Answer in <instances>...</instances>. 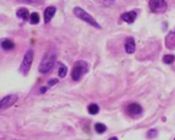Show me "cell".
Instances as JSON below:
<instances>
[{
    "instance_id": "cell-1",
    "label": "cell",
    "mask_w": 175,
    "mask_h": 140,
    "mask_svg": "<svg viewBox=\"0 0 175 140\" xmlns=\"http://www.w3.org/2000/svg\"><path fill=\"white\" fill-rule=\"evenodd\" d=\"M55 63V52L54 51H47L43 56L40 66L38 68V71L41 74H47L49 71H51Z\"/></svg>"
},
{
    "instance_id": "cell-2",
    "label": "cell",
    "mask_w": 175,
    "mask_h": 140,
    "mask_svg": "<svg viewBox=\"0 0 175 140\" xmlns=\"http://www.w3.org/2000/svg\"><path fill=\"white\" fill-rule=\"evenodd\" d=\"M88 63L84 60H78L74 63V66L72 69V79L74 81H79L84 75L88 72Z\"/></svg>"
},
{
    "instance_id": "cell-3",
    "label": "cell",
    "mask_w": 175,
    "mask_h": 140,
    "mask_svg": "<svg viewBox=\"0 0 175 140\" xmlns=\"http://www.w3.org/2000/svg\"><path fill=\"white\" fill-rule=\"evenodd\" d=\"M73 13H74V14L78 17V19L82 20L83 22L87 23V24H89L90 26H92V27H94V28L100 29V26L98 25V23L96 22L88 13H86V11L82 9L81 7H78V6L75 7L74 10H73Z\"/></svg>"
},
{
    "instance_id": "cell-4",
    "label": "cell",
    "mask_w": 175,
    "mask_h": 140,
    "mask_svg": "<svg viewBox=\"0 0 175 140\" xmlns=\"http://www.w3.org/2000/svg\"><path fill=\"white\" fill-rule=\"evenodd\" d=\"M33 58H34V52L33 50L29 49V50L26 52L24 58H23V62L21 63V66H20V72L22 73L23 75H28L29 71L31 69L32 63H33Z\"/></svg>"
},
{
    "instance_id": "cell-5",
    "label": "cell",
    "mask_w": 175,
    "mask_h": 140,
    "mask_svg": "<svg viewBox=\"0 0 175 140\" xmlns=\"http://www.w3.org/2000/svg\"><path fill=\"white\" fill-rule=\"evenodd\" d=\"M148 6H150V9L153 11V13H164V11H166L168 5L165 0H150Z\"/></svg>"
},
{
    "instance_id": "cell-6",
    "label": "cell",
    "mask_w": 175,
    "mask_h": 140,
    "mask_svg": "<svg viewBox=\"0 0 175 140\" xmlns=\"http://www.w3.org/2000/svg\"><path fill=\"white\" fill-rule=\"evenodd\" d=\"M16 100H17L16 94H10V95L5 96V97L2 98L1 101H0V109H7V107L13 106V104L16 102Z\"/></svg>"
},
{
    "instance_id": "cell-7",
    "label": "cell",
    "mask_w": 175,
    "mask_h": 140,
    "mask_svg": "<svg viewBox=\"0 0 175 140\" xmlns=\"http://www.w3.org/2000/svg\"><path fill=\"white\" fill-rule=\"evenodd\" d=\"M126 112L130 116H138L142 113V107L138 103H131L127 106Z\"/></svg>"
},
{
    "instance_id": "cell-8",
    "label": "cell",
    "mask_w": 175,
    "mask_h": 140,
    "mask_svg": "<svg viewBox=\"0 0 175 140\" xmlns=\"http://www.w3.org/2000/svg\"><path fill=\"white\" fill-rule=\"evenodd\" d=\"M124 48H125V51H126L128 54L134 53V51H135V41H134L132 37H128L127 39L125 40Z\"/></svg>"
},
{
    "instance_id": "cell-9",
    "label": "cell",
    "mask_w": 175,
    "mask_h": 140,
    "mask_svg": "<svg viewBox=\"0 0 175 140\" xmlns=\"http://www.w3.org/2000/svg\"><path fill=\"white\" fill-rule=\"evenodd\" d=\"M165 45L168 49H173L175 47V30L171 31L167 36H166Z\"/></svg>"
},
{
    "instance_id": "cell-10",
    "label": "cell",
    "mask_w": 175,
    "mask_h": 140,
    "mask_svg": "<svg viewBox=\"0 0 175 140\" xmlns=\"http://www.w3.org/2000/svg\"><path fill=\"white\" fill-rule=\"evenodd\" d=\"M121 19L123 20L124 22L128 23V24H132L136 19V13L135 11H127V13H122Z\"/></svg>"
},
{
    "instance_id": "cell-11",
    "label": "cell",
    "mask_w": 175,
    "mask_h": 140,
    "mask_svg": "<svg viewBox=\"0 0 175 140\" xmlns=\"http://www.w3.org/2000/svg\"><path fill=\"white\" fill-rule=\"evenodd\" d=\"M55 11H57V8L54 6H49L46 8L44 11V23L45 24H48V23L51 21L55 13Z\"/></svg>"
},
{
    "instance_id": "cell-12",
    "label": "cell",
    "mask_w": 175,
    "mask_h": 140,
    "mask_svg": "<svg viewBox=\"0 0 175 140\" xmlns=\"http://www.w3.org/2000/svg\"><path fill=\"white\" fill-rule=\"evenodd\" d=\"M16 16H19L20 19L24 20V21H27L29 17L31 16L30 13H29V10L27 9V8H25V7L20 8V9L16 11Z\"/></svg>"
},
{
    "instance_id": "cell-13",
    "label": "cell",
    "mask_w": 175,
    "mask_h": 140,
    "mask_svg": "<svg viewBox=\"0 0 175 140\" xmlns=\"http://www.w3.org/2000/svg\"><path fill=\"white\" fill-rule=\"evenodd\" d=\"M1 47L4 50H13L14 48V43L9 39H2L1 40Z\"/></svg>"
},
{
    "instance_id": "cell-14",
    "label": "cell",
    "mask_w": 175,
    "mask_h": 140,
    "mask_svg": "<svg viewBox=\"0 0 175 140\" xmlns=\"http://www.w3.org/2000/svg\"><path fill=\"white\" fill-rule=\"evenodd\" d=\"M88 113H91V115H96L98 112H100V106H97L96 103H91L88 106Z\"/></svg>"
},
{
    "instance_id": "cell-15",
    "label": "cell",
    "mask_w": 175,
    "mask_h": 140,
    "mask_svg": "<svg viewBox=\"0 0 175 140\" xmlns=\"http://www.w3.org/2000/svg\"><path fill=\"white\" fill-rule=\"evenodd\" d=\"M67 73H68V69H67L66 66H64L63 63L60 65V69H58V76L60 78H65L67 76Z\"/></svg>"
},
{
    "instance_id": "cell-16",
    "label": "cell",
    "mask_w": 175,
    "mask_h": 140,
    "mask_svg": "<svg viewBox=\"0 0 175 140\" xmlns=\"http://www.w3.org/2000/svg\"><path fill=\"white\" fill-rule=\"evenodd\" d=\"M94 128H95L96 132L100 133V134L106 132V130H107V126H106V125H104V124H101V123H96L94 125Z\"/></svg>"
},
{
    "instance_id": "cell-17",
    "label": "cell",
    "mask_w": 175,
    "mask_h": 140,
    "mask_svg": "<svg viewBox=\"0 0 175 140\" xmlns=\"http://www.w3.org/2000/svg\"><path fill=\"white\" fill-rule=\"evenodd\" d=\"M163 62H164L166 65H171L172 63L175 62V56L172 54H168V55H165L163 57Z\"/></svg>"
},
{
    "instance_id": "cell-18",
    "label": "cell",
    "mask_w": 175,
    "mask_h": 140,
    "mask_svg": "<svg viewBox=\"0 0 175 140\" xmlns=\"http://www.w3.org/2000/svg\"><path fill=\"white\" fill-rule=\"evenodd\" d=\"M30 19H31V23L33 25H37L38 23H39L40 21V16H39V14H38L37 13H33L31 14V16H30Z\"/></svg>"
},
{
    "instance_id": "cell-19",
    "label": "cell",
    "mask_w": 175,
    "mask_h": 140,
    "mask_svg": "<svg viewBox=\"0 0 175 140\" xmlns=\"http://www.w3.org/2000/svg\"><path fill=\"white\" fill-rule=\"evenodd\" d=\"M19 2L22 3H28V4H35V3H39L40 0H17Z\"/></svg>"
},
{
    "instance_id": "cell-20",
    "label": "cell",
    "mask_w": 175,
    "mask_h": 140,
    "mask_svg": "<svg viewBox=\"0 0 175 140\" xmlns=\"http://www.w3.org/2000/svg\"><path fill=\"white\" fill-rule=\"evenodd\" d=\"M157 134H158V132H157L155 129H151L150 132L148 133V136L150 137V138H154V137H156L157 136Z\"/></svg>"
},
{
    "instance_id": "cell-21",
    "label": "cell",
    "mask_w": 175,
    "mask_h": 140,
    "mask_svg": "<svg viewBox=\"0 0 175 140\" xmlns=\"http://www.w3.org/2000/svg\"><path fill=\"white\" fill-rule=\"evenodd\" d=\"M57 82H58L57 79H51V80L48 81V85H49V86H53L54 84H57Z\"/></svg>"
},
{
    "instance_id": "cell-22",
    "label": "cell",
    "mask_w": 175,
    "mask_h": 140,
    "mask_svg": "<svg viewBox=\"0 0 175 140\" xmlns=\"http://www.w3.org/2000/svg\"><path fill=\"white\" fill-rule=\"evenodd\" d=\"M116 0H104V2L106 4H108V5H111V4H113L114 2H115Z\"/></svg>"
},
{
    "instance_id": "cell-23",
    "label": "cell",
    "mask_w": 175,
    "mask_h": 140,
    "mask_svg": "<svg viewBox=\"0 0 175 140\" xmlns=\"http://www.w3.org/2000/svg\"><path fill=\"white\" fill-rule=\"evenodd\" d=\"M46 91V88H45V87H42V88H40V92H41V93H44Z\"/></svg>"
},
{
    "instance_id": "cell-24",
    "label": "cell",
    "mask_w": 175,
    "mask_h": 140,
    "mask_svg": "<svg viewBox=\"0 0 175 140\" xmlns=\"http://www.w3.org/2000/svg\"><path fill=\"white\" fill-rule=\"evenodd\" d=\"M114 139H118V138H117V137H111L110 138V140H114Z\"/></svg>"
}]
</instances>
